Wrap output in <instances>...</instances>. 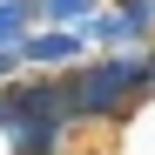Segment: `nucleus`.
Segmentation results:
<instances>
[{
    "mask_svg": "<svg viewBox=\"0 0 155 155\" xmlns=\"http://www.w3.org/2000/svg\"><path fill=\"white\" fill-rule=\"evenodd\" d=\"M148 47H94L88 61H74L61 74L68 81V108H74L81 128H121V121H135V108L155 94V54Z\"/></svg>",
    "mask_w": 155,
    "mask_h": 155,
    "instance_id": "obj_1",
    "label": "nucleus"
},
{
    "mask_svg": "<svg viewBox=\"0 0 155 155\" xmlns=\"http://www.w3.org/2000/svg\"><path fill=\"white\" fill-rule=\"evenodd\" d=\"M81 34H88V47H148L155 41V0H101Z\"/></svg>",
    "mask_w": 155,
    "mask_h": 155,
    "instance_id": "obj_2",
    "label": "nucleus"
},
{
    "mask_svg": "<svg viewBox=\"0 0 155 155\" xmlns=\"http://www.w3.org/2000/svg\"><path fill=\"white\" fill-rule=\"evenodd\" d=\"M74 135H81V121L68 108H34L27 121H14L7 135H0V155H68Z\"/></svg>",
    "mask_w": 155,
    "mask_h": 155,
    "instance_id": "obj_3",
    "label": "nucleus"
},
{
    "mask_svg": "<svg viewBox=\"0 0 155 155\" xmlns=\"http://www.w3.org/2000/svg\"><path fill=\"white\" fill-rule=\"evenodd\" d=\"M94 47L81 27H54V20H34L27 41H20V68H34V74H68L74 61H88Z\"/></svg>",
    "mask_w": 155,
    "mask_h": 155,
    "instance_id": "obj_4",
    "label": "nucleus"
},
{
    "mask_svg": "<svg viewBox=\"0 0 155 155\" xmlns=\"http://www.w3.org/2000/svg\"><path fill=\"white\" fill-rule=\"evenodd\" d=\"M101 0H34V20H54V27H88V14Z\"/></svg>",
    "mask_w": 155,
    "mask_h": 155,
    "instance_id": "obj_5",
    "label": "nucleus"
},
{
    "mask_svg": "<svg viewBox=\"0 0 155 155\" xmlns=\"http://www.w3.org/2000/svg\"><path fill=\"white\" fill-rule=\"evenodd\" d=\"M34 27V0H0V47H20Z\"/></svg>",
    "mask_w": 155,
    "mask_h": 155,
    "instance_id": "obj_6",
    "label": "nucleus"
}]
</instances>
